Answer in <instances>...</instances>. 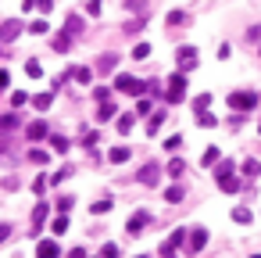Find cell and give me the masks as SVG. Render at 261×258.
I'll use <instances>...</instances> for the list:
<instances>
[{"instance_id":"obj_1","label":"cell","mask_w":261,"mask_h":258,"mask_svg":"<svg viewBox=\"0 0 261 258\" xmlns=\"http://www.w3.org/2000/svg\"><path fill=\"white\" fill-rule=\"evenodd\" d=\"M165 97L172 100V104L186 100V72H175V76L168 79V90H165Z\"/></svg>"},{"instance_id":"obj_2","label":"cell","mask_w":261,"mask_h":258,"mask_svg":"<svg viewBox=\"0 0 261 258\" xmlns=\"http://www.w3.org/2000/svg\"><path fill=\"white\" fill-rule=\"evenodd\" d=\"M115 90H118V94H132V97H140L143 90H147V82H140V79H132V76H115Z\"/></svg>"},{"instance_id":"obj_3","label":"cell","mask_w":261,"mask_h":258,"mask_svg":"<svg viewBox=\"0 0 261 258\" xmlns=\"http://www.w3.org/2000/svg\"><path fill=\"white\" fill-rule=\"evenodd\" d=\"M229 108H236V112H254V108H258V94H250V90H240V94L229 97Z\"/></svg>"},{"instance_id":"obj_4","label":"cell","mask_w":261,"mask_h":258,"mask_svg":"<svg viewBox=\"0 0 261 258\" xmlns=\"http://www.w3.org/2000/svg\"><path fill=\"white\" fill-rule=\"evenodd\" d=\"M147 223H150V215H147V211H143V208H136V211H132V215H129V223H125V229H129L132 237H140L143 229H147Z\"/></svg>"},{"instance_id":"obj_5","label":"cell","mask_w":261,"mask_h":258,"mask_svg":"<svg viewBox=\"0 0 261 258\" xmlns=\"http://www.w3.org/2000/svg\"><path fill=\"white\" fill-rule=\"evenodd\" d=\"M175 61H179V72H190L193 64H197V47H190V43H186V47H179V50H175Z\"/></svg>"},{"instance_id":"obj_6","label":"cell","mask_w":261,"mask_h":258,"mask_svg":"<svg viewBox=\"0 0 261 258\" xmlns=\"http://www.w3.org/2000/svg\"><path fill=\"white\" fill-rule=\"evenodd\" d=\"M18 32H22V22H18V18H7V22L0 25V43H11V40H18Z\"/></svg>"},{"instance_id":"obj_7","label":"cell","mask_w":261,"mask_h":258,"mask_svg":"<svg viewBox=\"0 0 261 258\" xmlns=\"http://www.w3.org/2000/svg\"><path fill=\"white\" fill-rule=\"evenodd\" d=\"M158 179H161V169H158L154 161H147L140 169V183H143V187H158Z\"/></svg>"},{"instance_id":"obj_8","label":"cell","mask_w":261,"mask_h":258,"mask_svg":"<svg viewBox=\"0 0 261 258\" xmlns=\"http://www.w3.org/2000/svg\"><path fill=\"white\" fill-rule=\"evenodd\" d=\"M183 244H186V229H175V233L168 237L165 244H161V255H175V251H179Z\"/></svg>"},{"instance_id":"obj_9","label":"cell","mask_w":261,"mask_h":258,"mask_svg":"<svg viewBox=\"0 0 261 258\" xmlns=\"http://www.w3.org/2000/svg\"><path fill=\"white\" fill-rule=\"evenodd\" d=\"M204 244H208V229H193V233H190V241H186V247H190V255H197Z\"/></svg>"},{"instance_id":"obj_10","label":"cell","mask_w":261,"mask_h":258,"mask_svg":"<svg viewBox=\"0 0 261 258\" xmlns=\"http://www.w3.org/2000/svg\"><path fill=\"white\" fill-rule=\"evenodd\" d=\"M215 179H218V187L226 190V194H236L240 190V179L232 176V172H222V176H215Z\"/></svg>"},{"instance_id":"obj_11","label":"cell","mask_w":261,"mask_h":258,"mask_svg":"<svg viewBox=\"0 0 261 258\" xmlns=\"http://www.w3.org/2000/svg\"><path fill=\"white\" fill-rule=\"evenodd\" d=\"M115 64H118V58H115V54H101V61H97V72H101V76H107V72H115Z\"/></svg>"},{"instance_id":"obj_12","label":"cell","mask_w":261,"mask_h":258,"mask_svg":"<svg viewBox=\"0 0 261 258\" xmlns=\"http://www.w3.org/2000/svg\"><path fill=\"white\" fill-rule=\"evenodd\" d=\"M43 219H47V205H43V201H40V205H36V208H32V233H40V226H43Z\"/></svg>"},{"instance_id":"obj_13","label":"cell","mask_w":261,"mask_h":258,"mask_svg":"<svg viewBox=\"0 0 261 258\" xmlns=\"http://www.w3.org/2000/svg\"><path fill=\"white\" fill-rule=\"evenodd\" d=\"M65 229H68V211H58V219H54V223H50V233H65Z\"/></svg>"},{"instance_id":"obj_14","label":"cell","mask_w":261,"mask_h":258,"mask_svg":"<svg viewBox=\"0 0 261 258\" xmlns=\"http://www.w3.org/2000/svg\"><path fill=\"white\" fill-rule=\"evenodd\" d=\"M218 158H222L218 147H208V151H204V158H201V165H204V169H215V165H218Z\"/></svg>"},{"instance_id":"obj_15","label":"cell","mask_w":261,"mask_h":258,"mask_svg":"<svg viewBox=\"0 0 261 258\" xmlns=\"http://www.w3.org/2000/svg\"><path fill=\"white\" fill-rule=\"evenodd\" d=\"M25 133H29V140H43V136H50V133H47V122H32Z\"/></svg>"},{"instance_id":"obj_16","label":"cell","mask_w":261,"mask_h":258,"mask_svg":"<svg viewBox=\"0 0 261 258\" xmlns=\"http://www.w3.org/2000/svg\"><path fill=\"white\" fill-rule=\"evenodd\" d=\"M50 104H54V94H36V97H32V108H36V112H47Z\"/></svg>"},{"instance_id":"obj_17","label":"cell","mask_w":261,"mask_h":258,"mask_svg":"<svg viewBox=\"0 0 261 258\" xmlns=\"http://www.w3.org/2000/svg\"><path fill=\"white\" fill-rule=\"evenodd\" d=\"M50 147H54V151H58V154H65V151H68L72 144H68V140H65V136H61V133H50Z\"/></svg>"},{"instance_id":"obj_18","label":"cell","mask_w":261,"mask_h":258,"mask_svg":"<svg viewBox=\"0 0 261 258\" xmlns=\"http://www.w3.org/2000/svg\"><path fill=\"white\" fill-rule=\"evenodd\" d=\"M115 165H122V161H129V147H111V154H107Z\"/></svg>"},{"instance_id":"obj_19","label":"cell","mask_w":261,"mask_h":258,"mask_svg":"<svg viewBox=\"0 0 261 258\" xmlns=\"http://www.w3.org/2000/svg\"><path fill=\"white\" fill-rule=\"evenodd\" d=\"M72 47V36L68 32H61V36H54V50H58V54H65Z\"/></svg>"},{"instance_id":"obj_20","label":"cell","mask_w":261,"mask_h":258,"mask_svg":"<svg viewBox=\"0 0 261 258\" xmlns=\"http://www.w3.org/2000/svg\"><path fill=\"white\" fill-rule=\"evenodd\" d=\"M165 172H168V176H172V179H175V176H183V172H186L183 158H172V161H168V169H165Z\"/></svg>"},{"instance_id":"obj_21","label":"cell","mask_w":261,"mask_h":258,"mask_svg":"<svg viewBox=\"0 0 261 258\" xmlns=\"http://www.w3.org/2000/svg\"><path fill=\"white\" fill-rule=\"evenodd\" d=\"M244 176H261V161L258 158H247L244 161Z\"/></svg>"},{"instance_id":"obj_22","label":"cell","mask_w":261,"mask_h":258,"mask_svg":"<svg viewBox=\"0 0 261 258\" xmlns=\"http://www.w3.org/2000/svg\"><path fill=\"white\" fill-rule=\"evenodd\" d=\"M25 76H29V79H40V76H43V64H40V61H25Z\"/></svg>"},{"instance_id":"obj_23","label":"cell","mask_w":261,"mask_h":258,"mask_svg":"<svg viewBox=\"0 0 261 258\" xmlns=\"http://www.w3.org/2000/svg\"><path fill=\"white\" fill-rule=\"evenodd\" d=\"M29 32H32V36H47V32H50V25L43 22V18H36V22L29 25Z\"/></svg>"},{"instance_id":"obj_24","label":"cell","mask_w":261,"mask_h":258,"mask_svg":"<svg viewBox=\"0 0 261 258\" xmlns=\"http://www.w3.org/2000/svg\"><path fill=\"white\" fill-rule=\"evenodd\" d=\"M65 32H68V36H79V32H83V22H79V18L72 15L68 22H65Z\"/></svg>"},{"instance_id":"obj_25","label":"cell","mask_w":261,"mask_h":258,"mask_svg":"<svg viewBox=\"0 0 261 258\" xmlns=\"http://www.w3.org/2000/svg\"><path fill=\"white\" fill-rule=\"evenodd\" d=\"M132 58H136V61H147V58H150V43H136V47H132Z\"/></svg>"},{"instance_id":"obj_26","label":"cell","mask_w":261,"mask_h":258,"mask_svg":"<svg viewBox=\"0 0 261 258\" xmlns=\"http://www.w3.org/2000/svg\"><path fill=\"white\" fill-rule=\"evenodd\" d=\"M215 122H218L215 115H208V112H197V126H201V129H211Z\"/></svg>"},{"instance_id":"obj_27","label":"cell","mask_w":261,"mask_h":258,"mask_svg":"<svg viewBox=\"0 0 261 258\" xmlns=\"http://www.w3.org/2000/svg\"><path fill=\"white\" fill-rule=\"evenodd\" d=\"M36 251H40V255H58L61 247L54 244V241H40V244H36Z\"/></svg>"},{"instance_id":"obj_28","label":"cell","mask_w":261,"mask_h":258,"mask_svg":"<svg viewBox=\"0 0 261 258\" xmlns=\"http://www.w3.org/2000/svg\"><path fill=\"white\" fill-rule=\"evenodd\" d=\"M161 122H165V115H161V112H150V122H147V133H158V129H161Z\"/></svg>"},{"instance_id":"obj_29","label":"cell","mask_w":261,"mask_h":258,"mask_svg":"<svg viewBox=\"0 0 261 258\" xmlns=\"http://www.w3.org/2000/svg\"><path fill=\"white\" fill-rule=\"evenodd\" d=\"M97 118H101V122L115 118V104H111V100H101V115H97Z\"/></svg>"},{"instance_id":"obj_30","label":"cell","mask_w":261,"mask_h":258,"mask_svg":"<svg viewBox=\"0 0 261 258\" xmlns=\"http://www.w3.org/2000/svg\"><path fill=\"white\" fill-rule=\"evenodd\" d=\"M208 104H211V94H201V97H193V112H208Z\"/></svg>"},{"instance_id":"obj_31","label":"cell","mask_w":261,"mask_h":258,"mask_svg":"<svg viewBox=\"0 0 261 258\" xmlns=\"http://www.w3.org/2000/svg\"><path fill=\"white\" fill-rule=\"evenodd\" d=\"M165 201L179 205V201H183V187H168V190H165Z\"/></svg>"},{"instance_id":"obj_32","label":"cell","mask_w":261,"mask_h":258,"mask_svg":"<svg viewBox=\"0 0 261 258\" xmlns=\"http://www.w3.org/2000/svg\"><path fill=\"white\" fill-rule=\"evenodd\" d=\"M232 219H236V223H250V208H244V205L232 208Z\"/></svg>"},{"instance_id":"obj_33","label":"cell","mask_w":261,"mask_h":258,"mask_svg":"<svg viewBox=\"0 0 261 258\" xmlns=\"http://www.w3.org/2000/svg\"><path fill=\"white\" fill-rule=\"evenodd\" d=\"M72 79H79V82H89V79H93V72H89V68H72Z\"/></svg>"},{"instance_id":"obj_34","label":"cell","mask_w":261,"mask_h":258,"mask_svg":"<svg viewBox=\"0 0 261 258\" xmlns=\"http://www.w3.org/2000/svg\"><path fill=\"white\" fill-rule=\"evenodd\" d=\"M165 22L175 29V25H183V22H186V15H183V11H168V18H165Z\"/></svg>"},{"instance_id":"obj_35","label":"cell","mask_w":261,"mask_h":258,"mask_svg":"<svg viewBox=\"0 0 261 258\" xmlns=\"http://www.w3.org/2000/svg\"><path fill=\"white\" fill-rule=\"evenodd\" d=\"M140 29H143V18H132V22L125 25V36H136Z\"/></svg>"},{"instance_id":"obj_36","label":"cell","mask_w":261,"mask_h":258,"mask_svg":"<svg viewBox=\"0 0 261 258\" xmlns=\"http://www.w3.org/2000/svg\"><path fill=\"white\" fill-rule=\"evenodd\" d=\"M93 215H104V211H111V201H97V205H89Z\"/></svg>"},{"instance_id":"obj_37","label":"cell","mask_w":261,"mask_h":258,"mask_svg":"<svg viewBox=\"0 0 261 258\" xmlns=\"http://www.w3.org/2000/svg\"><path fill=\"white\" fill-rule=\"evenodd\" d=\"M14 126H18L14 115H0V133H4V129H14Z\"/></svg>"},{"instance_id":"obj_38","label":"cell","mask_w":261,"mask_h":258,"mask_svg":"<svg viewBox=\"0 0 261 258\" xmlns=\"http://www.w3.org/2000/svg\"><path fill=\"white\" fill-rule=\"evenodd\" d=\"M29 161H32V165H43V161H47V151H36V147H32V151H29Z\"/></svg>"},{"instance_id":"obj_39","label":"cell","mask_w":261,"mask_h":258,"mask_svg":"<svg viewBox=\"0 0 261 258\" xmlns=\"http://www.w3.org/2000/svg\"><path fill=\"white\" fill-rule=\"evenodd\" d=\"M129 7H132V11H140V15H150V4H143V0H129Z\"/></svg>"},{"instance_id":"obj_40","label":"cell","mask_w":261,"mask_h":258,"mask_svg":"<svg viewBox=\"0 0 261 258\" xmlns=\"http://www.w3.org/2000/svg\"><path fill=\"white\" fill-rule=\"evenodd\" d=\"M222 172H236V169H232V161H222V158H218V165H215V176H222Z\"/></svg>"},{"instance_id":"obj_41","label":"cell","mask_w":261,"mask_h":258,"mask_svg":"<svg viewBox=\"0 0 261 258\" xmlns=\"http://www.w3.org/2000/svg\"><path fill=\"white\" fill-rule=\"evenodd\" d=\"M25 100H29V94H22V90H14V94H11V104H14V108H22Z\"/></svg>"},{"instance_id":"obj_42","label":"cell","mask_w":261,"mask_h":258,"mask_svg":"<svg viewBox=\"0 0 261 258\" xmlns=\"http://www.w3.org/2000/svg\"><path fill=\"white\" fill-rule=\"evenodd\" d=\"M129 129H132V115H122L118 118V133H129Z\"/></svg>"},{"instance_id":"obj_43","label":"cell","mask_w":261,"mask_h":258,"mask_svg":"<svg viewBox=\"0 0 261 258\" xmlns=\"http://www.w3.org/2000/svg\"><path fill=\"white\" fill-rule=\"evenodd\" d=\"M136 115H150V97H143L140 104H136Z\"/></svg>"},{"instance_id":"obj_44","label":"cell","mask_w":261,"mask_h":258,"mask_svg":"<svg viewBox=\"0 0 261 258\" xmlns=\"http://www.w3.org/2000/svg\"><path fill=\"white\" fill-rule=\"evenodd\" d=\"M68 176H72V169H61V172H54L47 183H61V179H68Z\"/></svg>"},{"instance_id":"obj_45","label":"cell","mask_w":261,"mask_h":258,"mask_svg":"<svg viewBox=\"0 0 261 258\" xmlns=\"http://www.w3.org/2000/svg\"><path fill=\"white\" fill-rule=\"evenodd\" d=\"M36 7H40L43 15H50V11H54V0H36Z\"/></svg>"},{"instance_id":"obj_46","label":"cell","mask_w":261,"mask_h":258,"mask_svg":"<svg viewBox=\"0 0 261 258\" xmlns=\"http://www.w3.org/2000/svg\"><path fill=\"white\" fill-rule=\"evenodd\" d=\"M179 144H183V136H179V133H175V136H168V140H165V147H168V151H175Z\"/></svg>"},{"instance_id":"obj_47","label":"cell","mask_w":261,"mask_h":258,"mask_svg":"<svg viewBox=\"0 0 261 258\" xmlns=\"http://www.w3.org/2000/svg\"><path fill=\"white\" fill-rule=\"evenodd\" d=\"M93 97H97V100H107V97H111V90H107V86H97Z\"/></svg>"},{"instance_id":"obj_48","label":"cell","mask_w":261,"mask_h":258,"mask_svg":"<svg viewBox=\"0 0 261 258\" xmlns=\"http://www.w3.org/2000/svg\"><path fill=\"white\" fill-rule=\"evenodd\" d=\"M86 11L97 18V15H101V0H89V4H86Z\"/></svg>"},{"instance_id":"obj_49","label":"cell","mask_w":261,"mask_h":258,"mask_svg":"<svg viewBox=\"0 0 261 258\" xmlns=\"http://www.w3.org/2000/svg\"><path fill=\"white\" fill-rule=\"evenodd\" d=\"M4 86H11V76H7V68H0V90Z\"/></svg>"},{"instance_id":"obj_50","label":"cell","mask_w":261,"mask_h":258,"mask_svg":"<svg viewBox=\"0 0 261 258\" xmlns=\"http://www.w3.org/2000/svg\"><path fill=\"white\" fill-rule=\"evenodd\" d=\"M7 237H11V226H7V223H4V226H0V244H4V241H7Z\"/></svg>"},{"instance_id":"obj_51","label":"cell","mask_w":261,"mask_h":258,"mask_svg":"<svg viewBox=\"0 0 261 258\" xmlns=\"http://www.w3.org/2000/svg\"><path fill=\"white\" fill-rule=\"evenodd\" d=\"M36 7V0H22V11H32Z\"/></svg>"},{"instance_id":"obj_52","label":"cell","mask_w":261,"mask_h":258,"mask_svg":"<svg viewBox=\"0 0 261 258\" xmlns=\"http://www.w3.org/2000/svg\"><path fill=\"white\" fill-rule=\"evenodd\" d=\"M258 133H261V122H258Z\"/></svg>"}]
</instances>
